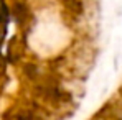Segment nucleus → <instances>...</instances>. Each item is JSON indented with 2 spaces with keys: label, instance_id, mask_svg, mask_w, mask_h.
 Instances as JSON below:
<instances>
[{
  "label": "nucleus",
  "instance_id": "nucleus-5",
  "mask_svg": "<svg viewBox=\"0 0 122 120\" xmlns=\"http://www.w3.org/2000/svg\"><path fill=\"white\" fill-rule=\"evenodd\" d=\"M7 28L8 26H0V48H2V44L5 41V36H7Z\"/></svg>",
  "mask_w": 122,
  "mask_h": 120
},
{
  "label": "nucleus",
  "instance_id": "nucleus-1",
  "mask_svg": "<svg viewBox=\"0 0 122 120\" xmlns=\"http://www.w3.org/2000/svg\"><path fill=\"white\" fill-rule=\"evenodd\" d=\"M10 20L15 21L20 30H28L35 25V13L26 0H13L10 5Z\"/></svg>",
  "mask_w": 122,
  "mask_h": 120
},
{
  "label": "nucleus",
  "instance_id": "nucleus-3",
  "mask_svg": "<svg viewBox=\"0 0 122 120\" xmlns=\"http://www.w3.org/2000/svg\"><path fill=\"white\" fill-rule=\"evenodd\" d=\"M38 112L35 107L31 105H23L18 109H13L12 114V120H38Z\"/></svg>",
  "mask_w": 122,
  "mask_h": 120
},
{
  "label": "nucleus",
  "instance_id": "nucleus-2",
  "mask_svg": "<svg viewBox=\"0 0 122 120\" xmlns=\"http://www.w3.org/2000/svg\"><path fill=\"white\" fill-rule=\"evenodd\" d=\"M64 12L71 20H79L84 15V0H63Z\"/></svg>",
  "mask_w": 122,
  "mask_h": 120
},
{
  "label": "nucleus",
  "instance_id": "nucleus-4",
  "mask_svg": "<svg viewBox=\"0 0 122 120\" xmlns=\"http://www.w3.org/2000/svg\"><path fill=\"white\" fill-rule=\"evenodd\" d=\"M10 21V5L7 2H0V26H8Z\"/></svg>",
  "mask_w": 122,
  "mask_h": 120
},
{
  "label": "nucleus",
  "instance_id": "nucleus-6",
  "mask_svg": "<svg viewBox=\"0 0 122 120\" xmlns=\"http://www.w3.org/2000/svg\"><path fill=\"white\" fill-rule=\"evenodd\" d=\"M112 120H122V109L116 110V112L112 114Z\"/></svg>",
  "mask_w": 122,
  "mask_h": 120
}]
</instances>
